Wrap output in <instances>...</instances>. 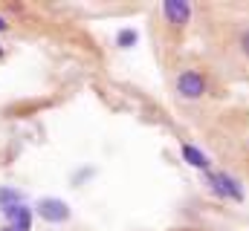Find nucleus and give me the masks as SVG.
<instances>
[{
	"label": "nucleus",
	"mask_w": 249,
	"mask_h": 231,
	"mask_svg": "<svg viewBox=\"0 0 249 231\" xmlns=\"http://www.w3.org/2000/svg\"><path fill=\"white\" fill-rule=\"evenodd\" d=\"M232 52L238 58H244V61H249V23L247 26H238L232 32Z\"/></svg>",
	"instance_id": "39448f33"
},
{
	"label": "nucleus",
	"mask_w": 249,
	"mask_h": 231,
	"mask_svg": "<svg viewBox=\"0 0 249 231\" xmlns=\"http://www.w3.org/2000/svg\"><path fill=\"white\" fill-rule=\"evenodd\" d=\"M174 90H177V96H180V99H186V101H200V99L209 93V78H206V72H203V69L188 66V69H183V72L177 75Z\"/></svg>",
	"instance_id": "f257e3e1"
},
{
	"label": "nucleus",
	"mask_w": 249,
	"mask_h": 231,
	"mask_svg": "<svg viewBox=\"0 0 249 231\" xmlns=\"http://www.w3.org/2000/svg\"><path fill=\"white\" fill-rule=\"evenodd\" d=\"M35 211H38L47 223H67V220H70V208H67L64 199H50V197H44Z\"/></svg>",
	"instance_id": "7ed1b4c3"
},
{
	"label": "nucleus",
	"mask_w": 249,
	"mask_h": 231,
	"mask_svg": "<svg viewBox=\"0 0 249 231\" xmlns=\"http://www.w3.org/2000/svg\"><path fill=\"white\" fill-rule=\"evenodd\" d=\"M0 55H3V47H0Z\"/></svg>",
	"instance_id": "9b49d317"
},
{
	"label": "nucleus",
	"mask_w": 249,
	"mask_h": 231,
	"mask_svg": "<svg viewBox=\"0 0 249 231\" xmlns=\"http://www.w3.org/2000/svg\"><path fill=\"white\" fill-rule=\"evenodd\" d=\"M0 211H3V217L9 220V226H15V229H20V231H32V208H29L26 202L6 205V208H0Z\"/></svg>",
	"instance_id": "20e7f679"
},
{
	"label": "nucleus",
	"mask_w": 249,
	"mask_h": 231,
	"mask_svg": "<svg viewBox=\"0 0 249 231\" xmlns=\"http://www.w3.org/2000/svg\"><path fill=\"white\" fill-rule=\"evenodd\" d=\"M0 231H20V229H15V226H6V229H0Z\"/></svg>",
	"instance_id": "9d476101"
},
{
	"label": "nucleus",
	"mask_w": 249,
	"mask_h": 231,
	"mask_svg": "<svg viewBox=\"0 0 249 231\" xmlns=\"http://www.w3.org/2000/svg\"><path fill=\"white\" fill-rule=\"evenodd\" d=\"M18 202H23V194H20L18 188H6V185H0V208H6V205H18Z\"/></svg>",
	"instance_id": "0eeeda50"
},
{
	"label": "nucleus",
	"mask_w": 249,
	"mask_h": 231,
	"mask_svg": "<svg viewBox=\"0 0 249 231\" xmlns=\"http://www.w3.org/2000/svg\"><path fill=\"white\" fill-rule=\"evenodd\" d=\"M116 44H119V47H124V50H127V47H133V44H136V32H133V29H124V32H119Z\"/></svg>",
	"instance_id": "6e6552de"
},
{
	"label": "nucleus",
	"mask_w": 249,
	"mask_h": 231,
	"mask_svg": "<svg viewBox=\"0 0 249 231\" xmlns=\"http://www.w3.org/2000/svg\"><path fill=\"white\" fill-rule=\"evenodd\" d=\"M183 156H186L188 165H194V168H200V171H209V159H206L194 145H183Z\"/></svg>",
	"instance_id": "423d86ee"
},
{
	"label": "nucleus",
	"mask_w": 249,
	"mask_h": 231,
	"mask_svg": "<svg viewBox=\"0 0 249 231\" xmlns=\"http://www.w3.org/2000/svg\"><path fill=\"white\" fill-rule=\"evenodd\" d=\"M162 17L171 29H186L191 20V6L183 0H165L162 3Z\"/></svg>",
	"instance_id": "f03ea898"
},
{
	"label": "nucleus",
	"mask_w": 249,
	"mask_h": 231,
	"mask_svg": "<svg viewBox=\"0 0 249 231\" xmlns=\"http://www.w3.org/2000/svg\"><path fill=\"white\" fill-rule=\"evenodd\" d=\"M6 29H9V23H6V17L0 15V32H6Z\"/></svg>",
	"instance_id": "1a4fd4ad"
}]
</instances>
